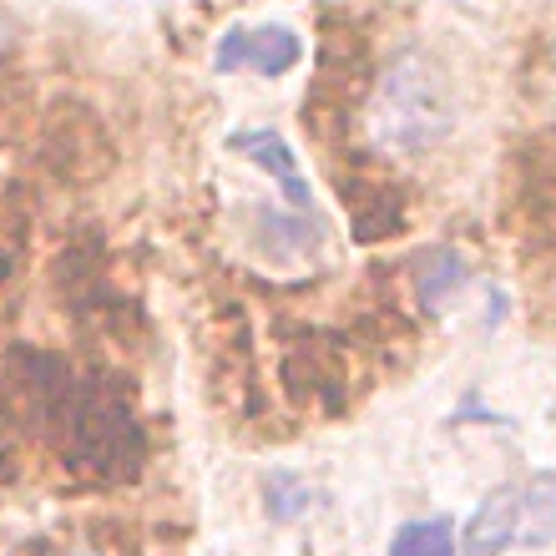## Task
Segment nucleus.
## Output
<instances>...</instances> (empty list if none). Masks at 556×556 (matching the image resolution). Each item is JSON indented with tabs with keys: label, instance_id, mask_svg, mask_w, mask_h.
Instances as JSON below:
<instances>
[{
	"label": "nucleus",
	"instance_id": "nucleus-3",
	"mask_svg": "<svg viewBox=\"0 0 556 556\" xmlns=\"http://www.w3.org/2000/svg\"><path fill=\"white\" fill-rule=\"evenodd\" d=\"M511 546H527V491L521 485H496L470 511L466 531H460V556H501Z\"/></svg>",
	"mask_w": 556,
	"mask_h": 556
},
{
	"label": "nucleus",
	"instance_id": "nucleus-9",
	"mask_svg": "<svg viewBox=\"0 0 556 556\" xmlns=\"http://www.w3.org/2000/svg\"><path fill=\"white\" fill-rule=\"evenodd\" d=\"M21 556H106V552H97V546H66V542H51V536H36V542H30Z\"/></svg>",
	"mask_w": 556,
	"mask_h": 556
},
{
	"label": "nucleus",
	"instance_id": "nucleus-7",
	"mask_svg": "<svg viewBox=\"0 0 556 556\" xmlns=\"http://www.w3.org/2000/svg\"><path fill=\"white\" fill-rule=\"evenodd\" d=\"M527 491V546H546L556 536V476H531L521 481Z\"/></svg>",
	"mask_w": 556,
	"mask_h": 556
},
{
	"label": "nucleus",
	"instance_id": "nucleus-4",
	"mask_svg": "<svg viewBox=\"0 0 556 556\" xmlns=\"http://www.w3.org/2000/svg\"><path fill=\"white\" fill-rule=\"evenodd\" d=\"M233 152H243L249 162H258L278 188H283V203L289 213H308L314 218V192H308L304 173H299V157L289 152V142L278 132H233Z\"/></svg>",
	"mask_w": 556,
	"mask_h": 556
},
{
	"label": "nucleus",
	"instance_id": "nucleus-2",
	"mask_svg": "<svg viewBox=\"0 0 556 556\" xmlns=\"http://www.w3.org/2000/svg\"><path fill=\"white\" fill-rule=\"evenodd\" d=\"M304 61V41L289 26H233L213 51L218 72H258V76H283Z\"/></svg>",
	"mask_w": 556,
	"mask_h": 556
},
{
	"label": "nucleus",
	"instance_id": "nucleus-6",
	"mask_svg": "<svg viewBox=\"0 0 556 556\" xmlns=\"http://www.w3.org/2000/svg\"><path fill=\"white\" fill-rule=\"evenodd\" d=\"M420 299H425V308H445L455 299V293L466 289V264H460V253H451V249H435L430 258L420 264Z\"/></svg>",
	"mask_w": 556,
	"mask_h": 556
},
{
	"label": "nucleus",
	"instance_id": "nucleus-5",
	"mask_svg": "<svg viewBox=\"0 0 556 556\" xmlns=\"http://www.w3.org/2000/svg\"><path fill=\"white\" fill-rule=\"evenodd\" d=\"M390 556H460V536L445 516L400 521L395 536H390Z\"/></svg>",
	"mask_w": 556,
	"mask_h": 556
},
{
	"label": "nucleus",
	"instance_id": "nucleus-8",
	"mask_svg": "<svg viewBox=\"0 0 556 556\" xmlns=\"http://www.w3.org/2000/svg\"><path fill=\"white\" fill-rule=\"evenodd\" d=\"M264 506L274 521H299V516L314 506V485L289 476V470H278V476H268V485H264Z\"/></svg>",
	"mask_w": 556,
	"mask_h": 556
},
{
	"label": "nucleus",
	"instance_id": "nucleus-1",
	"mask_svg": "<svg viewBox=\"0 0 556 556\" xmlns=\"http://www.w3.org/2000/svg\"><path fill=\"white\" fill-rule=\"evenodd\" d=\"M445 132H451V91H445V76L420 51L395 56L390 72L380 76V87H375V102H369V142L380 147V152L410 157V152L435 147Z\"/></svg>",
	"mask_w": 556,
	"mask_h": 556
}]
</instances>
